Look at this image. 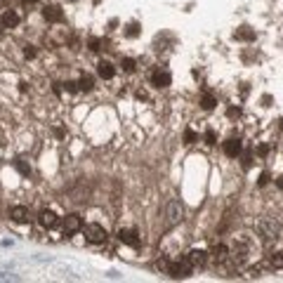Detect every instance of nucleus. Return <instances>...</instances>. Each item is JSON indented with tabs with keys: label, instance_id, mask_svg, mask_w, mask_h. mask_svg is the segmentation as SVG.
Returning <instances> with one entry per match:
<instances>
[{
	"label": "nucleus",
	"instance_id": "nucleus-32",
	"mask_svg": "<svg viewBox=\"0 0 283 283\" xmlns=\"http://www.w3.org/2000/svg\"><path fill=\"white\" fill-rule=\"evenodd\" d=\"M227 114H229L231 118H234V116H236V118H239V116H241V109H229V111H227Z\"/></svg>",
	"mask_w": 283,
	"mask_h": 283
},
{
	"label": "nucleus",
	"instance_id": "nucleus-13",
	"mask_svg": "<svg viewBox=\"0 0 283 283\" xmlns=\"http://www.w3.org/2000/svg\"><path fill=\"white\" fill-rule=\"evenodd\" d=\"M212 260H215V265H224V262H229V250L224 246H215L212 248Z\"/></svg>",
	"mask_w": 283,
	"mask_h": 283
},
{
	"label": "nucleus",
	"instance_id": "nucleus-27",
	"mask_svg": "<svg viewBox=\"0 0 283 283\" xmlns=\"http://www.w3.org/2000/svg\"><path fill=\"white\" fill-rule=\"evenodd\" d=\"M205 142H208V144H215V130H212V128L205 130Z\"/></svg>",
	"mask_w": 283,
	"mask_h": 283
},
{
	"label": "nucleus",
	"instance_id": "nucleus-18",
	"mask_svg": "<svg viewBox=\"0 0 283 283\" xmlns=\"http://www.w3.org/2000/svg\"><path fill=\"white\" fill-rule=\"evenodd\" d=\"M215 104H217V97H215L212 92H203V97H201V106H203L205 111L215 109Z\"/></svg>",
	"mask_w": 283,
	"mask_h": 283
},
{
	"label": "nucleus",
	"instance_id": "nucleus-8",
	"mask_svg": "<svg viewBox=\"0 0 283 283\" xmlns=\"http://www.w3.org/2000/svg\"><path fill=\"white\" fill-rule=\"evenodd\" d=\"M116 236H118V241L125 243V246H133V248L140 246V234H137L135 229H118Z\"/></svg>",
	"mask_w": 283,
	"mask_h": 283
},
{
	"label": "nucleus",
	"instance_id": "nucleus-31",
	"mask_svg": "<svg viewBox=\"0 0 283 283\" xmlns=\"http://www.w3.org/2000/svg\"><path fill=\"white\" fill-rule=\"evenodd\" d=\"M0 281H17V276H9V274H0Z\"/></svg>",
	"mask_w": 283,
	"mask_h": 283
},
{
	"label": "nucleus",
	"instance_id": "nucleus-17",
	"mask_svg": "<svg viewBox=\"0 0 283 283\" xmlns=\"http://www.w3.org/2000/svg\"><path fill=\"white\" fill-rule=\"evenodd\" d=\"M267 265L272 269H283V253H272L267 255Z\"/></svg>",
	"mask_w": 283,
	"mask_h": 283
},
{
	"label": "nucleus",
	"instance_id": "nucleus-5",
	"mask_svg": "<svg viewBox=\"0 0 283 283\" xmlns=\"http://www.w3.org/2000/svg\"><path fill=\"white\" fill-rule=\"evenodd\" d=\"M83 229V220H80V215H76V212H71V215H66L64 217V236H71V234H76V231Z\"/></svg>",
	"mask_w": 283,
	"mask_h": 283
},
{
	"label": "nucleus",
	"instance_id": "nucleus-33",
	"mask_svg": "<svg viewBox=\"0 0 283 283\" xmlns=\"http://www.w3.org/2000/svg\"><path fill=\"white\" fill-rule=\"evenodd\" d=\"M276 186H279V189H283V177H279V182H276Z\"/></svg>",
	"mask_w": 283,
	"mask_h": 283
},
{
	"label": "nucleus",
	"instance_id": "nucleus-26",
	"mask_svg": "<svg viewBox=\"0 0 283 283\" xmlns=\"http://www.w3.org/2000/svg\"><path fill=\"white\" fill-rule=\"evenodd\" d=\"M24 57H26V59H33V57H35L33 45H26V47H24Z\"/></svg>",
	"mask_w": 283,
	"mask_h": 283
},
{
	"label": "nucleus",
	"instance_id": "nucleus-3",
	"mask_svg": "<svg viewBox=\"0 0 283 283\" xmlns=\"http://www.w3.org/2000/svg\"><path fill=\"white\" fill-rule=\"evenodd\" d=\"M83 234H85V239H88L90 243H95V246H99V243H104V241L109 239V234H106V229L102 224H85V227H83Z\"/></svg>",
	"mask_w": 283,
	"mask_h": 283
},
{
	"label": "nucleus",
	"instance_id": "nucleus-16",
	"mask_svg": "<svg viewBox=\"0 0 283 283\" xmlns=\"http://www.w3.org/2000/svg\"><path fill=\"white\" fill-rule=\"evenodd\" d=\"M40 224H43L45 229H52L54 224H57V212L54 210H43L40 212Z\"/></svg>",
	"mask_w": 283,
	"mask_h": 283
},
{
	"label": "nucleus",
	"instance_id": "nucleus-29",
	"mask_svg": "<svg viewBox=\"0 0 283 283\" xmlns=\"http://www.w3.org/2000/svg\"><path fill=\"white\" fill-rule=\"evenodd\" d=\"M265 184H269V172H262V175H260V186H265Z\"/></svg>",
	"mask_w": 283,
	"mask_h": 283
},
{
	"label": "nucleus",
	"instance_id": "nucleus-10",
	"mask_svg": "<svg viewBox=\"0 0 283 283\" xmlns=\"http://www.w3.org/2000/svg\"><path fill=\"white\" fill-rule=\"evenodd\" d=\"M43 17L47 19V21H52V24H59V21H64V12H62V7L50 5V7L43 9Z\"/></svg>",
	"mask_w": 283,
	"mask_h": 283
},
{
	"label": "nucleus",
	"instance_id": "nucleus-9",
	"mask_svg": "<svg viewBox=\"0 0 283 283\" xmlns=\"http://www.w3.org/2000/svg\"><path fill=\"white\" fill-rule=\"evenodd\" d=\"M243 149V144H241V137H229V140L224 142V153L229 156V158H236Z\"/></svg>",
	"mask_w": 283,
	"mask_h": 283
},
{
	"label": "nucleus",
	"instance_id": "nucleus-1",
	"mask_svg": "<svg viewBox=\"0 0 283 283\" xmlns=\"http://www.w3.org/2000/svg\"><path fill=\"white\" fill-rule=\"evenodd\" d=\"M257 234L265 243H276L283 236V227L276 217H262L257 222Z\"/></svg>",
	"mask_w": 283,
	"mask_h": 283
},
{
	"label": "nucleus",
	"instance_id": "nucleus-12",
	"mask_svg": "<svg viewBox=\"0 0 283 283\" xmlns=\"http://www.w3.org/2000/svg\"><path fill=\"white\" fill-rule=\"evenodd\" d=\"M97 73L102 76L104 80H111L116 76V69H114V64L111 62H106V59H102V62L97 64Z\"/></svg>",
	"mask_w": 283,
	"mask_h": 283
},
{
	"label": "nucleus",
	"instance_id": "nucleus-14",
	"mask_svg": "<svg viewBox=\"0 0 283 283\" xmlns=\"http://www.w3.org/2000/svg\"><path fill=\"white\" fill-rule=\"evenodd\" d=\"M186 257H189V262H191L194 267H203L205 262H208V253H205V250H198V248H196V250H191Z\"/></svg>",
	"mask_w": 283,
	"mask_h": 283
},
{
	"label": "nucleus",
	"instance_id": "nucleus-7",
	"mask_svg": "<svg viewBox=\"0 0 283 283\" xmlns=\"http://www.w3.org/2000/svg\"><path fill=\"white\" fill-rule=\"evenodd\" d=\"M9 220L17 222V224H26L31 220V212H28L26 205H14V208H9Z\"/></svg>",
	"mask_w": 283,
	"mask_h": 283
},
{
	"label": "nucleus",
	"instance_id": "nucleus-2",
	"mask_svg": "<svg viewBox=\"0 0 283 283\" xmlns=\"http://www.w3.org/2000/svg\"><path fill=\"white\" fill-rule=\"evenodd\" d=\"M182 217H184V208H182V203H179L177 198H170L168 203H165V227L170 229V227L179 224Z\"/></svg>",
	"mask_w": 283,
	"mask_h": 283
},
{
	"label": "nucleus",
	"instance_id": "nucleus-23",
	"mask_svg": "<svg viewBox=\"0 0 283 283\" xmlns=\"http://www.w3.org/2000/svg\"><path fill=\"white\" fill-rule=\"evenodd\" d=\"M102 45H106L104 40H99V38H90V50H92V52H99Z\"/></svg>",
	"mask_w": 283,
	"mask_h": 283
},
{
	"label": "nucleus",
	"instance_id": "nucleus-4",
	"mask_svg": "<svg viewBox=\"0 0 283 283\" xmlns=\"http://www.w3.org/2000/svg\"><path fill=\"white\" fill-rule=\"evenodd\" d=\"M191 272H194V265L189 262V257H182L179 262H170L168 274L172 276V279H184V276H189Z\"/></svg>",
	"mask_w": 283,
	"mask_h": 283
},
{
	"label": "nucleus",
	"instance_id": "nucleus-21",
	"mask_svg": "<svg viewBox=\"0 0 283 283\" xmlns=\"http://www.w3.org/2000/svg\"><path fill=\"white\" fill-rule=\"evenodd\" d=\"M121 66H123V71H125V73H133V71H135V66H137V64H135V59H130V57H125L123 62H121Z\"/></svg>",
	"mask_w": 283,
	"mask_h": 283
},
{
	"label": "nucleus",
	"instance_id": "nucleus-6",
	"mask_svg": "<svg viewBox=\"0 0 283 283\" xmlns=\"http://www.w3.org/2000/svg\"><path fill=\"white\" fill-rule=\"evenodd\" d=\"M170 83H172V73H170L168 69H156L153 73H151V85L153 88H168Z\"/></svg>",
	"mask_w": 283,
	"mask_h": 283
},
{
	"label": "nucleus",
	"instance_id": "nucleus-22",
	"mask_svg": "<svg viewBox=\"0 0 283 283\" xmlns=\"http://www.w3.org/2000/svg\"><path fill=\"white\" fill-rule=\"evenodd\" d=\"M137 33H140V24H137V21L128 24V31H125V35H128V38H135Z\"/></svg>",
	"mask_w": 283,
	"mask_h": 283
},
{
	"label": "nucleus",
	"instance_id": "nucleus-19",
	"mask_svg": "<svg viewBox=\"0 0 283 283\" xmlns=\"http://www.w3.org/2000/svg\"><path fill=\"white\" fill-rule=\"evenodd\" d=\"M92 88H95V80H92V76H83V78L78 80V90H83V92H90Z\"/></svg>",
	"mask_w": 283,
	"mask_h": 283
},
{
	"label": "nucleus",
	"instance_id": "nucleus-11",
	"mask_svg": "<svg viewBox=\"0 0 283 283\" xmlns=\"http://www.w3.org/2000/svg\"><path fill=\"white\" fill-rule=\"evenodd\" d=\"M0 21H2V26H5V28H14V26H19L21 17H19L14 9H5V12H2V17H0Z\"/></svg>",
	"mask_w": 283,
	"mask_h": 283
},
{
	"label": "nucleus",
	"instance_id": "nucleus-28",
	"mask_svg": "<svg viewBox=\"0 0 283 283\" xmlns=\"http://www.w3.org/2000/svg\"><path fill=\"white\" fill-rule=\"evenodd\" d=\"M64 88L69 90V92H76V90H78V83H73V80H66V83H64Z\"/></svg>",
	"mask_w": 283,
	"mask_h": 283
},
{
	"label": "nucleus",
	"instance_id": "nucleus-20",
	"mask_svg": "<svg viewBox=\"0 0 283 283\" xmlns=\"http://www.w3.org/2000/svg\"><path fill=\"white\" fill-rule=\"evenodd\" d=\"M17 170L21 175H31V165H28L24 158H17Z\"/></svg>",
	"mask_w": 283,
	"mask_h": 283
},
{
	"label": "nucleus",
	"instance_id": "nucleus-25",
	"mask_svg": "<svg viewBox=\"0 0 283 283\" xmlns=\"http://www.w3.org/2000/svg\"><path fill=\"white\" fill-rule=\"evenodd\" d=\"M196 140H198V135H196L194 130H184V142L186 144H194Z\"/></svg>",
	"mask_w": 283,
	"mask_h": 283
},
{
	"label": "nucleus",
	"instance_id": "nucleus-34",
	"mask_svg": "<svg viewBox=\"0 0 283 283\" xmlns=\"http://www.w3.org/2000/svg\"><path fill=\"white\" fill-rule=\"evenodd\" d=\"M24 2H26V5H35V2H38V0H24Z\"/></svg>",
	"mask_w": 283,
	"mask_h": 283
},
{
	"label": "nucleus",
	"instance_id": "nucleus-24",
	"mask_svg": "<svg viewBox=\"0 0 283 283\" xmlns=\"http://www.w3.org/2000/svg\"><path fill=\"white\" fill-rule=\"evenodd\" d=\"M156 269H160V272H165V274H168V272H170V260L160 257L158 262H156Z\"/></svg>",
	"mask_w": 283,
	"mask_h": 283
},
{
	"label": "nucleus",
	"instance_id": "nucleus-15",
	"mask_svg": "<svg viewBox=\"0 0 283 283\" xmlns=\"http://www.w3.org/2000/svg\"><path fill=\"white\" fill-rule=\"evenodd\" d=\"M234 38L236 40H246V43H250V40H255V31L248 26H239L236 31H234Z\"/></svg>",
	"mask_w": 283,
	"mask_h": 283
},
{
	"label": "nucleus",
	"instance_id": "nucleus-30",
	"mask_svg": "<svg viewBox=\"0 0 283 283\" xmlns=\"http://www.w3.org/2000/svg\"><path fill=\"white\" fill-rule=\"evenodd\" d=\"M257 153H260V156H267V153H269V146H267V144H262V146L257 149Z\"/></svg>",
	"mask_w": 283,
	"mask_h": 283
}]
</instances>
